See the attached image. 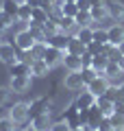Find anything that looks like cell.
<instances>
[{
  "instance_id": "cell-1",
  "label": "cell",
  "mask_w": 124,
  "mask_h": 131,
  "mask_svg": "<svg viewBox=\"0 0 124 131\" xmlns=\"http://www.w3.org/2000/svg\"><path fill=\"white\" fill-rule=\"evenodd\" d=\"M9 120L13 125H22V122L28 120V105L26 103H15L13 107L9 109Z\"/></svg>"
},
{
  "instance_id": "cell-2",
  "label": "cell",
  "mask_w": 124,
  "mask_h": 131,
  "mask_svg": "<svg viewBox=\"0 0 124 131\" xmlns=\"http://www.w3.org/2000/svg\"><path fill=\"white\" fill-rule=\"evenodd\" d=\"M85 88H87L89 92L94 94V96H100V94H105V92H107V88H109V79H107L102 72H98V77H96L94 81H89Z\"/></svg>"
},
{
  "instance_id": "cell-3",
  "label": "cell",
  "mask_w": 124,
  "mask_h": 131,
  "mask_svg": "<svg viewBox=\"0 0 124 131\" xmlns=\"http://www.w3.org/2000/svg\"><path fill=\"white\" fill-rule=\"evenodd\" d=\"M63 55H65V50H59V48H55V46H48L46 52H44V61H46L50 68H55V66L63 63Z\"/></svg>"
},
{
  "instance_id": "cell-4",
  "label": "cell",
  "mask_w": 124,
  "mask_h": 131,
  "mask_svg": "<svg viewBox=\"0 0 124 131\" xmlns=\"http://www.w3.org/2000/svg\"><path fill=\"white\" fill-rule=\"evenodd\" d=\"M48 112V98L46 96H41V98H35L31 105H28V118H37L41 116V114H46Z\"/></svg>"
},
{
  "instance_id": "cell-5",
  "label": "cell",
  "mask_w": 124,
  "mask_h": 131,
  "mask_svg": "<svg viewBox=\"0 0 124 131\" xmlns=\"http://www.w3.org/2000/svg\"><path fill=\"white\" fill-rule=\"evenodd\" d=\"M0 61L7 63V66H11V63L18 61V50L13 48V44H5L2 42V46H0Z\"/></svg>"
},
{
  "instance_id": "cell-6",
  "label": "cell",
  "mask_w": 124,
  "mask_h": 131,
  "mask_svg": "<svg viewBox=\"0 0 124 131\" xmlns=\"http://www.w3.org/2000/svg\"><path fill=\"white\" fill-rule=\"evenodd\" d=\"M78 112H81V109H78L74 103H72V105H70V107L63 112V120L68 122V127H70V129H76V127H83V125H81V118H78Z\"/></svg>"
},
{
  "instance_id": "cell-7",
  "label": "cell",
  "mask_w": 124,
  "mask_h": 131,
  "mask_svg": "<svg viewBox=\"0 0 124 131\" xmlns=\"http://www.w3.org/2000/svg\"><path fill=\"white\" fill-rule=\"evenodd\" d=\"M33 44H35V39H33V35H31L28 28H24V31H20L18 35H15V46H18L20 50H31Z\"/></svg>"
},
{
  "instance_id": "cell-8",
  "label": "cell",
  "mask_w": 124,
  "mask_h": 131,
  "mask_svg": "<svg viewBox=\"0 0 124 131\" xmlns=\"http://www.w3.org/2000/svg\"><path fill=\"white\" fill-rule=\"evenodd\" d=\"M107 15H109L111 20H115V22H120V20L124 18V5L122 2H118V0H107Z\"/></svg>"
},
{
  "instance_id": "cell-9",
  "label": "cell",
  "mask_w": 124,
  "mask_h": 131,
  "mask_svg": "<svg viewBox=\"0 0 124 131\" xmlns=\"http://www.w3.org/2000/svg\"><path fill=\"white\" fill-rule=\"evenodd\" d=\"M65 88L72 90V92H78V90H83V88H85L83 74H81V72H70V74H65Z\"/></svg>"
},
{
  "instance_id": "cell-10",
  "label": "cell",
  "mask_w": 124,
  "mask_h": 131,
  "mask_svg": "<svg viewBox=\"0 0 124 131\" xmlns=\"http://www.w3.org/2000/svg\"><path fill=\"white\" fill-rule=\"evenodd\" d=\"M74 105H76L78 109H89L92 105H96V96H94L92 92H89L87 88H85V92H81L76 96V101H74Z\"/></svg>"
},
{
  "instance_id": "cell-11",
  "label": "cell",
  "mask_w": 124,
  "mask_h": 131,
  "mask_svg": "<svg viewBox=\"0 0 124 131\" xmlns=\"http://www.w3.org/2000/svg\"><path fill=\"white\" fill-rule=\"evenodd\" d=\"M63 66L68 68L70 72H81V70H83L81 55H72V52H65V55H63Z\"/></svg>"
},
{
  "instance_id": "cell-12",
  "label": "cell",
  "mask_w": 124,
  "mask_h": 131,
  "mask_svg": "<svg viewBox=\"0 0 124 131\" xmlns=\"http://www.w3.org/2000/svg\"><path fill=\"white\" fill-rule=\"evenodd\" d=\"M9 74H11V77H31V63L18 59L15 63L9 66Z\"/></svg>"
},
{
  "instance_id": "cell-13",
  "label": "cell",
  "mask_w": 124,
  "mask_h": 131,
  "mask_svg": "<svg viewBox=\"0 0 124 131\" xmlns=\"http://www.w3.org/2000/svg\"><path fill=\"white\" fill-rule=\"evenodd\" d=\"M96 105H98V109L102 112V116H107V118H109L111 114L115 112V103L111 101V98H107L105 94H100V96H96Z\"/></svg>"
},
{
  "instance_id": "cell-14",
  "label": "cell",
  "mask_w": 124,
  "mask_h": 131,
  "mask_svg": "<svg viewBox=\"0 0 124 131\" xmlns=\"http://www.w3.org/2000/svg\"><path fill=\"white\" fill-rule=\"evenodd\" d=\"M102 118H105V116H102V112L98 109V105H92V107L87 109V125H85V127H87V129H96V127L100 125Z\"/></svg>"
},
{
  "instance_id": "cell-15",
  "label": "cell",
  "mask_w": 124,
  "mask_h": 131,
  "mask_svg": "<svg viewBox=\"0 0 124 131\" xmlns=\"http://www.w3.org/2000/svg\"><path fill=\"white\" fill-rule=\"evenodd\" d=\"M50 127H52L50 112H46V114H41V116L33 118V129H37V131H50Z\"/></svg>"
},
{
  "instance_id": "cell-16",
  "label": "cell",
  "mask_w": 124,
  "mask_h": 131,
  "mask_svg": "<svg viewBox=\"0 0 124 131\" xmlns=\"http://www.w3.org/2000/svg\"><path fill=\"white\" fill-rule=\"evenodd\" d=\"M68 42H70L68 33H61V31L48 37V46H55V48H59V50H65V48H68Z\"/></svg>"
},
{
  "instance_id": "cell-17",
  "label": "cell",
  "mask_w": 124,
  "mask_h": 131,
  "mask_svg": "<svg viewBox=\"0 0 124 131\" xmlns=\"http://www.w3.org/2000/svg\"><path fill=\"white\" fill-rule=\"evenodd\" d=\"M107 33H109V44H113V46H120L124 42V26L122 24H113Z\"/></svg>"
},
{
  "instance_id": "cell-18",
  "label": "cell",
  "mask_w": 124,
  "mask_h": 131,
  "mask_svg": "<svg viewBox=\"0 0 124 131\" xmlns=\"http://www.w3.org/2000/svg\"><path fill=\"white\" fill-rule=\"evenodd\" d=\"M31 88V77H11V90L13 92H26Z\"/></svg>"
},
{
  "instance_id": "cell-19",
  "label": "cell",
  "mask_w": 124,
  "mask_h": 131,
  "mask_svg": "<svg viewBox=\"0 0 124 131\" xmlns=\"http://www.w3.org/2000/svg\"><path fill=\"white\" fill-rule=\"evenodd\" d=\"M48 70H50V66H48L44 59H35L31 63V77H46Z\"/></svg>"
},
{
  "instance_id": "cell-20",
  "label": "cell",
  "mask_w": 124,
  "mask_h": 131,
  "mask_svg": "<svg viewBox=\"0 0 124 131\" xmlns=\"http://www.w3.org/2000/svg\"><path fill=\"white\" fill-rule=\"evenodd\" d=\"M87 50V46L81 42L78 37H70L68 42V48H65V52H72V55H83V52Z\"/></svg>"
},
{
  "instance_id": "cell-21",
  "label": "cell",
  "mask_w": 124,
  "mask_h": 131,
  "mask_svg": "<svg viewBox=\"0 0 124 131\" xmlns=\"http://www.w3.org/2000/svg\"><path fill=\"white\" fill-rule=\"evenodd\" d=\"M74 37H78L85 46H87V44L94 39V28H92V26H78L76 33H74Z\"/></svg>"
},
{
  "instance_id": "cell-22",
  "label": "cell",
  "mask_w": 124,
  "mask_h": 131,
  "mask_svg": "<svg viewBox=\"0 0 124 131\" xmlns=\"http://www.w3.org/2000/svg\"><path fill=\"white\" fill-rule=\"evenodd\" d=\"M48 18H50V15L41 9V7H33V11H31V22H28V24H44Z\"/></svg>"
},
{
  "instance_id": "cell-23",
  "label": "cell",
  "mask_w": 124,
  "mask_h": 131,
  "mask_svg": "<svg viewBox=\"0 0 124 131\" xmlns=\"http://www.w3.org/2000/svg\"><path fill=\"white\" fill-rule=\"evenodd\" d=\"M57 22H59V31H61V33H68V31L78 28L76 22H74V18H68V15H59V18H57Z\"/></svg>"
},
{
  "instance_id": "cell-24",
  "label": "cell",
  "mask_w": 124,
  "mask_h": 131,
  "mask_svg": "<svg viewBox=\"0 0 124 131\" xmlns=\"http://www.w3.org/2000/svg\"><path fill=\"white\" fill-rule=\"evenodd\" d=\"M28 31H31V35H33L35 42H46V44H48V35H46V31H44L41 24H31Z\"/></svg>"
},
{
  "instance_id": "cell-25",
  "label": "cell",
  "mask_w": 124,
  "mask_h": 131,
  "mask_svg": "<svg viewBox=\"0 0 124 131\" xmlns=\"http://www.w3.org/2000/svg\"><path fill=\"white\" fill-rule=\"evenodd\" d=\"M122 72H124V70H122V68H120V63H118V61H109L102 74H105L107 79H118V77L122 74Z\"/></svg>"
},
{
  "instance_id": "cell-26",
  "label": "cell",
  "mask_w": 124,
  "mask_h": 131,
  "mask_svg": "<svg viewBox=\"0 0 124 131\" xmlns=\"http://www.w3.org/2000/svg\"><path fill=\"white\" fill-rule=\"evenodd\" d=\"M107 63H109V57H107L105 52H100V55H94V59H92V68H94L96 72H105Z\"/></svg>"
},
{
  "instance_id": "cell-27",
  "label": "cell",
  "mask_w": 124,
  "mask_h": 131,
  "mask_svg": "<svg viewBox=\"0 0 124 131\" xmlns=\"http://www.w3.org/2000/svg\"><path fill=\"white\" fill-rule=\"evenodd\" d=\"M18 9H20V2H15V0H2V11L9 13L13 20H18Z\"/></svg>"
},
{
  "instance_id": "cell-28",
  "label": "cell",
  "mask_w": 124,
  "mask_h": 131,
  "mask_svg": "<svg viewBox=\"0 0 124 131\" xmlns=\"http://www.w3.org/2000/svg\"><path fill=\"white\" fill-rule=\"evenodd\" d=\"M74 22H76V26H92V13L89 11H78L76 15H74Z\"/></svg>"
},
{
  "instance_id": "cell-29",
  "label": "cell",
  "mask_w": 124,
  "mask_h": 131,
  "mask_svg": "<svg viewBox=\"0 0 124 131\" xmlns=\"http://www.w3.org/2000/svg\"><path fill=\"white\" fill-rule=\"evenodd\" d=\"M31 11H33V7H28L26 2H22L20 9H18V22L28 24V22H31Z\"/></svg>"
},
{
  "instance_id": "cell-30",
  "label": "cell",
  "mask_w": 124,
  "mask_h": 131,
  "mask_svg": "<svg viewBox=\"0 0 124 131\" xmlns=\"http://www.w3.org/2000/svg\"><path fill=\"white\" fill-rule=\"evenodd\" d=\"M41 26H44V31H46L48 37H50V35H55V33H59V22H57V18H52V15H50L44 24H41Z\"/></svg>"
},
{
  "instance_id": "cell-31",
  "label": "cell",
  "mask_w": 124,
  "mask_h": 131,
  "mask_svg": "<svg viewBox=\"0 0 124 131\" xmlns=\"http://www.w3.org/2000/svg\"><path fill=\"white\" fill-rule=\"evenodd\" d=\"M59 13H61V15H68V18H74V15L78 13L76 2H63V5L59 7Z\"/></svg>"
},
{
  "instance_id": "cell-32",
  "label": "cell",
  "mask_w": 124,
  "mask_h": 131,
  "mask_svg": "<svg viewBox=\"0 0 124 131\" xmlns=\"http://www.w3.org/2000/svg\"><path fill=\"white\" fill-rule=\"evenodd\" d=\"M46 48H48L46 42H35V44H33V48H31V52H33V57H35V59H44Z\"/></svg>"
},
{
  "instance_id": "cell-33",
  "label": "cell",
  "mask_w": 124,
  "mask_h": 131,
  "mask_svg": "<svg viewBox=\"0 0 124 131\" xmlns=\"http://www.w3.org/2000/svg\"><path fill=\"white\" fill-rule=\"evenodd\" d=\"M89 13H92V20H94V22H100V20L107 18V7H92Z\"/></svg>"
},
{
  "instance_id": "cell-34",
  "label": "cell",
  "mask_w": 124,
  "mask_h": 131,
  "mask_svg": "<svg viewBox=\"0 0 124 131\" xmlns=\"http://www.w3.org/2000/svg\"><path fill=\"white\" fill-rule=\"evenodd\" d=\"M109 120H111V125H113L115 131H118V129H124V116H122V114L113 112V114L109 116Z\"/></svg>"
},
{
  "instance_id": "cell-35",
  "label": "cell",
  "mask_w": 124,
  "mask_h": 131,
  "mask_svg": "<svg viewBox=\"0 0 124 131\" xmlns=\"http://www.w3.org/2000/svg\"><path fill=\"white\" fill-rule=\"evenodd\" d=\"M94 42L107 44V42H109V33H107L105 28H94Z\"/></svg>"
},
{
  "instance_id": "cell-36",
  "label": "cell",
  "mask_w": 124,
  "mask_h": 131,
  "mask_svg": "<svg viewBox=\"0 0 124 131\" xmlns=\"http://www.w3.org/2000/svg\"><path fill=\"white\" fill-rule=\"evenodd\" d=\"M81 74H83V81H85V85H87L89 81H94V79L98 77V72L94 70V68H83V70H81Z\"/></svg>"
},
{
  "instance_id": "cell-37",
  "label": "cell",
  "mask_w": 124,
  "mask_h": 131,
  "mask_svg": "<svg viewBox=\"0 0 124 131\" xmlns=\"http://www.w3.org/2000/svg\"><path fill=\"white\" fill-rule=\"evenodd\" d=\"M11 92H13L11 88H0V107L9 103V98H11Z\"/></svg>"
},
{
  "instance_id": "cell-38",
  "label": "cell",
  "mask_w": 124,
  "mask_h": 131,
  "mask_svg": "<svg viewBox=\"0 0 124 131\" xmlns=\"http://www.w3.org/2000/svg\"><path fill=\"white\" fill-rule=\"evenodd\" d=\"M102 46H105V44H98V42H94V39H92V42L87 44V50L92 52V55H100V52H102Z\"/></svg>"
},
{
  "instance_id": "cell-39",
  "label": "cell",
  "mask_w": 124,
  "mask_h": 131,
  "mask_svg": "<svg viewBox=\"0 0 124 131\" xmlns=\"http://www.w3.org/2000/svg\"><path fill=\"white\" fill-rule=\"evenodd\" d=\"M39 7H41V9H44V11H46L48 15H50L52 11L57 9V5H55V0H41V5H39Z\"/></svg>"
},
{
  "instance_id": "cell-40",
  "label": "cell",
  "mask_w": 124,
  "mask_h": 131,
  "mask_svg": "<svg viewBox=\"0 0 124 131\" xmlns=\"http://www.w3.org/2000/svg\"><path fill=\"white\" fill-rule=\"evenodd\" d=\"M96 129H100V131H115V129H113V125H111V120H109L107 116L100 120V125H98Z\"/></svg>"
},
{
  "instance_id": "cell-41",
  "label": "cell",
  "mask_w": 124,
  "mask_h": 131,
  "mask_svg": "<svg viewBox=\"0 0 124 131\" xmlns=\"http://www.w3.org/2000/svg\"><path fill=\"white\" fill-rule=\"evenodd\" d=\"M92 59H94V55L89 50H85L81 55V61H83V68H92Z\"/></svg>"
},
{
  "instance_id": "cell-42",
  "label": "cell",
  "mask_w": 124,
  "mask_h": 131,
  "mask_svg": "<svg viewBox=\"0 0 124 131\" xmlns=\"http://www.w3.org/2000/svg\"><path fill=\"white\" fill-rule=\"evenodd\" d=\"M50 131H70V127H68V122H65V120H59V122H52Z\"/></svg>"
},
{
  "instance_id": "cell-43",
  "label": "cell",
  "mask_w": 124,
  "mask_h": 131,
  "mask_svg": "<svg viewBox=\"0 0 124 131\" xmlns=\"http://www.w3.org/2000/svg\"><path fill=\"white\" fill-rule=\"evenodd\" d=\"M76 7H78V11H89L92 9V2L89 0H76Z\"/></svg>"
},
{
  "instance_id": "cell-44",
  "label": "cell",
  "mask_w": 124,
  "mask_h": 131,
  "mask_svg": "<svg viewBox=\"0 0 124 131\" xmlns=\"http://www.w3.org/2000/svg\"><path fill=\"white\" fill-rule=\"evenodd\" d=\"M0 20H2V22H5L7 26H11V24H13V18H11L9 13H5L2 9H0Z\"/></svg>"
},
{
  "instance_id": "cell-45",
  "label": "cell",
  "mask_w": 124,
  "mask_h": 131,
  "mask_svg": "<svg viewBox=\"0 0 124 131\" xmlns=\"http://www.w3.org/2000/svg\"><path fill=\"white\" fill-rule=\"evenodd\" d=\"M92 2V7H105L107 5V0H89Z\"/></svg>"
},
{
  "instance_id": "cell-46",
  "label": "cell",
  "mask_w": 124,
  "mask_h": 131,
  "mask_svg": "<svg viewBox=\"0 0 124 131\" xmlns=\"http://www.w3.org/2000/svg\"><path fill=\"white\" fill-rule=\"evenodd\" d=\"M24 2H26L28 7H39L41 5V0H24Z\"/></svg>"
},
{
  "instance_id": "cell-47",
  "label": "cell",
  "mask_w": 124,
  "mask_h": 131,
  "mask_svg": "<svg viewBox=\"0 0 124 131\" xmlns=\"http://www.w3.org/2000/svg\"><path fill=\"white\" fill-rule=\"evenodd\" d=\"M7 28H9V26H7V24H5V22H2V20H0V35H2V33H5V31H7Z\"/></svg>"
},
{
  "instance_id": "cell-48",
  "label": "cell",
  "mask_w": 124,
  "mask_h": 131,
  "mask_svg": "<svg viewBox=\"0 0 124 131\" xmlns=\"http://www.w3.org/2000/svg\"><path fill=\"white\" fill-rule=\"evenodd\" d=\"M70 131H89L87 127H76V129H70Z\"/></svg>"
},
{
  "instance_id": "cell-49",
  "label": "cell",
  "mask_w": 124,
  "mask_h": 131,
  "mask_svg": "<svg viewBox=\"0 0 124 131\" xmlns=\"http://www.w3.org/2000/svg\"><path fill=\"white\" fill-rule=\"evenodd\" d=\"M118 63H120V68H122V70H124V55L120 57V61H118Z\"/></svg>"
},
{
  "instance_id": "cell-50",
  "label": "cell",
  "mask_w": 124,
  "mask_h": 131,
  "mask_svg": "<svg viewBox=\"0 0 124 131\" xmlns=\"http://www.w3.org/2000/svg\"><path fill=\"white\" fill-rule=\"evenodd\" d=\"M118 48H120V52H122V55H124V42H122V44H120V46H118Z\"/></svg>"
},
{
  "instance_id": "cell-51",
  "label": "cell",
  "mask_w": 124,
  "mask_h": 131,
  "mask_svg": "<svg viewBox=\"0 0 124 131\" xmlns=\"http://www.w3.org/2000/svg\"><path fill=\"white\" fill-rule=\"evenodd\" d=\"M11 131H22V129H18V127H13V129H11Z\"/></svg>"
},
{
  "instance_id": "cell-52",
  "label": "cell",
  "mask_w": 124,
  "mask_h": 131,
  "mask_svg": "<svg viewBox=\"0 0 124 131\" xmlns=\"http://www.w3.org/2000/svg\"><path fill=\"white\" fill-rule=\"evenodd\" d=\"M24 131H37V129H33V127H31V129H24Z\"/></svg>"
},
{
  "instance_id": "cell-53",
  "label": "cell",
  "mask_w": 124,
  "mask_h": 131,
  "mask_svg": "<svg viewBox=\"0 0 124 131\" xmlns=\"http://www.w3.org/2000/svg\"><path fill=\"white\" fill-rule=\"evenodd\" d=\"M63 2H76V0H63Z\"/></svg>"
},
{
  "instance_id": "cell-54",
  "label": "cell",
  "mask_w": 124,
  "mask_h": 131,
  "mask_svg": "<svg viewBox=\"0 0 124 131\" xmlns=\"http://www.w3.org/2000/svg\"><path fill=\"white\" fill-rule=\"evenodd\" d=\"M120 88H122V92H124V83H122V85H120Z\"/></svg>"
},
{
  "instance_id": "cell-55",
  "label": "cell",
  "mask_w": 124,
  "mask_h": 131,
  "mask_svg": "<svg viewBox=\"0 0 124 131\" xmlns=\"http://www.w3.org/2000/svg\"><path fill=\"white\" fill-rule=\"evenodd\" d=\"M89 131H100V129H89Z\"/></svg>"
},
{
  "instance_id": "cell-56",
  "label": "cell",
  "mask_w": 124,
  "mask_h": 131,
  "mask_svg": "<svg viewBox=\"0 0 124 131\" xmlns=\"http://www.w3.org/2000/svg\"><path fill=\"white\" fill-rule=\"evenodd\" d=\"M0 46H2V39H0Z\"/></svg>"
}]
</instances>
